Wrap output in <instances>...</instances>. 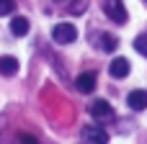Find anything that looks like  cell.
<instances>
[{
    "label": "cell",
    "instance_id": "8992f818",
    "mask_svg": "<svg viewBox=\"0 0 147 144\" xmlns=\"http://www.w3.org/2000/svg\"><path fill=\"white\" fill-rule=\"evenodd\" d=\"M75 88L80 93H93L96 90V72H80L75 77Z\"/></svg>",
    "mask_w": 147,
    "mask_h": 144
},
{
    "label": "cell",
    "instance_id": "9a60e30c",
    "mask_svg": "<svg viewBox=\"0 0 147 144\" xmlns=\"http://www.w3.org/2000/svg\"><path fill=\"white\" fill-rule=\"evenodd\" d=\"M52 3H57V5H62V3H67V0H52Z\"/></svg>",
    "mask_w": 147,
    "mask_h": 144
},
{
    "label": "cell",
    "instance_id": "30bf717a",
    "mask_svg": "<svg viewBox=\"0 0 147 144\" xmlns=\"http://www.w3.org/2000/svg\"><path fill=\"white\" fill-rule=\"evenodd\" d=\"M98 46H101L103 52H114V49L119 46V39H116L114 33H101V39H98Z\"/></svg>",
    "mask_w": 147,
    "mask_h": 144
},
{
    "label": "cell",
    "instance_id": "ba28073f",
    "mask_svg": "<svg viewBox=\"0 0 147 144\" xmlns=\"http://www.w3.org/2000/svg\"><path fill=\"white\" fill-rule=\"evenodd\" d=\"M28 28H31L28 18H23V15H13V18H10V33H13V36H26Z\"/></svg>",
    "mask_w": 147,
    "mask_h": 144
},
{
    "label": "cell",
    "instance_id": "9c48e42d",
    "mask_svg": "<svg viewBox=\"0 0 147 144\" xmlns=\"http://www.w3.org/2000/svg\"><path fill=\"white\" fill-rule=\"evenodd\" d=\"M18 72V59L16 57H0V75L3 77H13Z\"/></svg>",
    "mask_w": 147,
    "mask_h": 144
},
{
    "label": "cell",
    "instance_id": "5bb4252c",
    "mask_svg": "<svg viewBox=\"0 0 147 144\" xmlns=\"http://www.w3.org/2000/svg\"><path fill=\"white\" fill-rule=\"evenodd\" d=\"M21 142H26V144H36V139H34V137H21Z\"/></svg>",
    "mask_w": 147,
    "mask_h": 144
},
{
    "label": "cell",
    "instance_id": "277c9868",
    "mask_svg": "<svg viewBox=\"0 0 147 144\" xmlns=\"http://www.w3.org/2000/svg\"><path fill=\"white\" fill-rule=\"evenodd\" d=\"M83 139L88 144H106L109 134L101 129V124H88V126H83Z\"/></svg>",
    "mask_w": 147,
    "mask_h": 144
},
{
    "label": "cell",
    "instance_id": "3957f363",
    "mask_svg": "<svg viewBox=\"0 0 147 144\" xmlns=\"http://www.w3.org/2000/svg\"><path fill=\"white\" fill-rule=\"evenodd\" d=\"M90 116L96 119V124H111L114 121V108L106 100H96L93 108H90Z\"/></svg>",
    "mask_w": 147,
    "mask_h": 144
},
{
    "label": "cell",
    "instance_id": "6da1fadb",
    "mask_svg": "<svg viewBox=\"0 0 147 144\" xmlns=\"http://www.w3.org/2000/svg\"><path fill=\"white\" fill-rule=\"evenodd\" d=\"M78 39V28L72 23H57L52 28V41L54 44H72Z\"/></svg>",
    "mask_w": 147,
    "mask_h": 144
},
{
    "label": "cell",
    "instance_id": "5b68a950",
    "mask_svg": "<svg viewBox=\"0 0 147 144\" xmlns=\"http://www.w3.org/2000/svg\"><path fill=\"white\" fill-rule=\"evenodd\" d=\"M129 70H132V64L127 62V57H114L111 64H109V75L116 77V80H124L129 75Z\"/></svg>",
    "mask_w": 147,
    "mask_h": 144
},
{
    "label": "cell",
    "instance_id": "7c38bea8",
    "mask_svg": "<svg viewBox=\"0 0 147 144\" xmlns=\"http://www.w3.org/2000/svg\"><path fill=\"white\" fill-rule=\"evenodd\" d=\"M134 49H137V54L147 57V33H140V36L134 39Z\"/></svg>",
    "mask_w": 147,
    "mask_h": 144
},
{
    "label": "cell",
    "instance_id": "52a82bcc",
    "mask_svg": "<svg viewBox=\"0 0 147 144\" xmlns=\"http://www.w3.org/2000/svg\"><path fill=\"white\" fill-rule=\"evenodd\" d=\"M127 103H129L132 111H145L147 108V90H132Z\"/></svg>",
    "mask_w": 147,
    "mask_h": 144
},
{
    "label": "cell",
    "instance_id": "4fadbf2b",
    "mask_svg": "<svg viewBox=\"0 0 147 144\" xmlns=\"http://www.w3.org/2000/svg\"><path fill=\"white\" fill-rule=\"evenodd\" d=\"M13 10H16V3L13 0H0V18L3 15H13Z\"/></svg>",
    "mask_w": 147,
    "mask_h": 144
},
{
    "label": "cell",
    "instance_id": "2e32d148",
    "mask_svg": "<svg viewBox=\"0 0 147 144\" xmlns=\"http://www.w3.org/2000/svg\"><path fill=\"white\" fill-rule=\"evenodd\" d=\"M145 3H147V0H145Z\"/></svg>",
    "mask_w": 147,
    "mask_h": 144
},
{
    "label": "cell",
    "instance_id": "8fae6325",
    "mask_svg": "<svg viewBox=\"0 0 147 144\" xmlns=\"http://www.w3.org/2000/svg\"><path fill=\"white\" fill-rule=\"evenodd\" d=\"M67 8H70V13H72V15H80V13H85L88 0H67Z\"/></svg>",
    "mask_w": 147,
    "mask_h": 144
},
{
    "label": "cell",
    "instance_id": "7a4b0ae2",
    "mask_svg": "<svg viewBox=\"0 0 147 144\" xmlns=\"http://www.w3.org/2000/svg\"><path fill=\"white\" fill-rule=\"evenodd\" d=\"M103 10L114 23H127V8L121 5V0H103Z\"/></svg>",
    "mask_w": 147,
    "mask_h": 144
}]
</instances>
